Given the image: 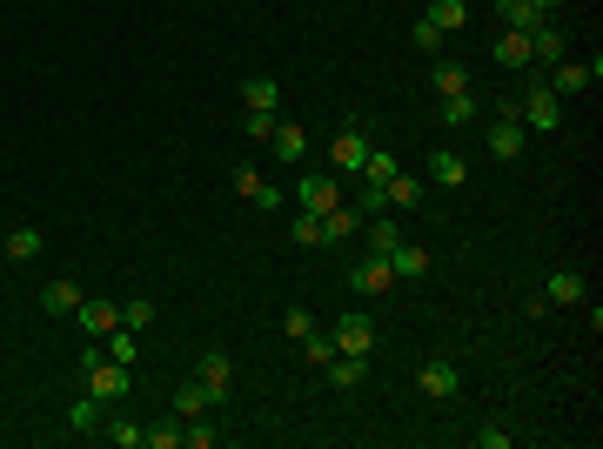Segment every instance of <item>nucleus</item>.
<instances>
[{
    "label": "nucleus",
    "mask_w": 603,
    "mask_h": 449,
    "mask_svg": "<svg viewBox=\"0 0 603 449\" xmlns=\"http://www.w3.org/2000/svg\"><path fill=\"white\" fill-rule=\"evenodd\" d=\"M523 148H530V128L516 121V101H503V108H496V121H490V155L496 161H516Z\"/></svg>",
    "instance_id": "nucleus-4"
},
{
    "label": "nucleus",
    "mask_w": 603,
    "mask_h": 449,
    "mask_svg": "<svg viewBox=\"0 0 603 449\" xmlns=\"http://www.w3.org/2000/svg\"><path fill=\"white\" fill-rule=\"evenodd\" d=\"M289 235H295V248H322V215H309V208H302V215L289 222Z\"/></svg>",
    "instance_id": "nucleus-33"
},
{
    "label": "nucleus",
    "mask_w": 603,
    "mask_h": 449,
    "mask_svg": "<svg viewBox=\"0 0 603 449\" xmlns=\"http://www.w3.org/2000/svg\"><path fill=\"white\" fill-rule=\"evenodd\" d=\"M476 114H483V101H476V94H449V101H443V121H449V128H463V121H476Z\"/></svg>",
    "instance_id": "nucleus-31"
},
{
    "label": "nucleus",
    "mask_w": 603,
    "mask_h": 449,
    "mask_svg": "<svg viewBox=\"0 0 603 449\" xmlns=\"http://www.w3.org/2000/svg\"><path fill=\"white\" fill-rule=\"evenodd\" d=\"M496 61H503V68H530V34L503 27V34H496Z\"/></svg>",
    "instance_id": "nucleus-24"
},
{
    "label": "nucleus",
    "mask_w": 603,
    "mask_h": 449,
    "mask_svg": "<svg viewBox=\"0 0 603 449\" xmlns=\"http://www.w3.org/2000/svg\"><path fill=\"white\" fill-rule=\"evenodd\" d=\"M322 376H329L335 389H356V382L369 376V356H342V349H335V356L322 362Z\"/></svg>",
    "instance_id": "nucleus-18"
},
{
    "label": "nucleus",
    "mask_w": 603,
    "mask_h": 449,
    "mask_svg": "<svg viewBox=\"0 0 603 449\" xmlns=\"http://www.w3.org/2000/svg\"><path fill=\"white\" fill-rule=\"evenodd\" d=\"M81 382H88L94 403L108 409V403H121V396H128V382H134V376L121 369V362H108V356H101V349L88 342V356H81Z\"/></svg>",
    "instance_id": "nucleus-1"
},
{
    "label": "nucleus",
    "mask_w": 603,
    "mask_h": 449,
    "mask_svg": "<svg viewBox=\"0 0 603 449\" xmlns=\"http://www.w3.org/2000/svg\"><path fill=\"white\" fill-rule=\"evenodd\" d=\"M108 443L114 449H141V443H148V423H134V416H108Z\"/></svg>",
    "instance_id": "nucleus-29"
},
{
    "label": "nucleus",
    "mask_w": 603,
    "mask_h": 449,
    "mask_svg": "<svg viewBox=\"0 0 603 449\" xmlns=\"http://www.w3.org/2000/svg\"><path fill=\"white\" fill-rule=\"evenodd\" d=\"M268 141H275V155H282V161H302V155H309V135H302L295 121H275V135H268Z\"/></svg>",
    "instance_id": "nucleus-25"
},
{
    "label": "nucleus",
    "mask_w": 603,
    "mask_h": 449,
    "mask_svg": "<svg viewBox=\"0 0 603 449\" xmlns=\"http://www.w3.org/2000/svg\"><path fill=\"white\" fill-rule=\"evenodd\" d=\"M429 181H436V188H463V181H469V161L443 148V155H429Z\"/></svg>",
    "instance_id": "nucleus-22"
},
{
    "label": "nucleus",
    "mask_w": 603,
    "mask_h": 449,
    "mask_svg": "<svg viewBox=\"0 0 603 449\" xmlns=\"http://www.w3.org/2000/svg\"><path fill=\"white\" fill-rule=\"evenodd\" d=\"M563 54H570V41H563V27L536 21V27H530V68H557Z\"/></svg>",
    "instance_id": "nucleus-11"
},
{
    "label": "nucleus",
    "mask_w": 603,
    "mask_h": 449,
    "mask_svg": "<svg viewBox=\"0 0 603 449\" xmlns=\"http://www.w3.org/2000/svg\"><path fill=\"white\" fill-rule=\"evenodd\" d=\"M329 356H335V336H329V329H309V336H302V362H309V369H322Z\"/></svg>",
    "instance_id": "nucleus-32"
},
{
    "label": "nucleus",
    "mask_w": 603,
    "mask_h": 449,
    "mask_svg": "<svg viewBox=\"0 0 603 449\" xmlns=\"http://www.w3.org/2000/svg\"><path fill=\"white\" fill-rule=\"evenodd\" d=\"M248 135L268 141V135H275V114H255V108H248Z\"/></svg>",
    "instance_id": "nucleus-44"
},
{
    "label": "nucleus",
    "mask_w": 603,
    "mask_h": 449,
    "mask_svg": "<svg viewBox=\"0 0 603 449\" xmlns=\"http://www.w3.org/2000/svg\"><path fill=\"white\" fill-rule=\"evenodd\" d=\"M41 309H47V315H74V309H81V282L54 275V282L41 289Z\"/></svg>",
    "instance_id": "nucleus-19"
},
{
    "label": "nucleus",
    "mask_w": 603,
    "mask_h": 449,
    "mask_svg": "<svg viewBox=\"0 0 603 449\" xmlns=\"http://www.w3.org/2000/svg\"><path fill=\"white\" fill-rule=\"evenodd\" d=\"M510 443H516V436H510V429H496V423L476 429V449H510Z\"/></svg>",
    "instance_id": "nucleus-42"
},
{
    "label": "nucleus",
    "mask_w": 603,
    "mask_h": 449,
    "mask_svg": "<svg viewBox=\"0 0 603 449\" xmlns=\"http://www.w3.org/2000/svg\"><path fill=\"white\" fill-rule=\"evenodd\" d=\"M356 208H362V215H389V195H382V181H362V188H356Z\"/></svg>",
    "instance_id": "nucleus-38"
},
{
    "label": "nucleus",
    "mask_w": 603,
    "mask_h": 449,
    "mask_svg": "<svg viewBox=\"0 0 603 449\" xmlns=\"http://www.w3.org/2000/svg\"><path fill=\"white\" fill-rule=\"evenodd\" d=\"M282 329H289V336L302 342V336H309V329H315V309H302V302H295V309L282 315Z\"/></svg>",
    "instance_id": "nucleus-40"
},
{
    "label": "nucleus",
    "mask_w": 603,
    "mask_h": 449,
    "mask_svg": "<svg viewBox=\"0 0 603 449\" xmlns=\"http://www.w3.org/2000/svg\"><path fill=\"white\" fill-rule=\"evenodd\" d=\"M141 449H181V416H168V423H148V443Z\"/></svg>",
    "instance_id": "nucleus-34"
},
{
    "label": "nucleus",
    "mask_w": 603,
    "mask_h": 449,
    "mask_svg": "<svg viewBox=\"0 0 603 449\" xmlns=\"http://www.w3.org/2000/svg\"><path fill=\"white\" fill-rule=\"evenodd\" d=\"M402 242V222L396 215H369V255H389Z\"/></svg>",
    "instance_id": "nucleus-27"
},
{
    "label": "nucleus",
    "mask_w": 603,
    "mask_h": 449,
    "mask_svg": "<svg viewBox=\"0 0 603 449\" xmlns=\"http://www.w3.org/2000/svg\"><path fill=\"white\" fill-rule=\"evenodd\" d=\"M7 262H34V255H41V228H7Z\"/></svg>",
    "instance_id": "nucleus-28"
},
{
    "label": "nucleus",
    "mask_w": 603,
    "mask_h": 449,
    "mask_svg": "<svg viewBox=\"0 0 603 449\" xmlns=\"http://www.w3.org/2000/svg\"><path fill=\"white\" fill-rule=\"evenodd\" d=\"M235 195H242V202H255L262 215H268V208H282V188H275V181H262L255 168H235Z\"/></svg>",
    "instance_id": "nucleus-15"
},
{
    "label": "nucleus",
    "mask_w": 603,
    "mask_h": 449,
    "mask_svg": "<svg viewBox=\"0 0 603 449\" xmlns=\"http://www.w3.org/2000/svg\"><path fill=\"white\" fill-rule=\"evenodd\" d=\"M67 423H74V429H94V423H101V403H94V396H81V403L67 409Z\"/></svg>",
    "instance_id": "nucleus-41"
},
{
    "label": "nucleus",
    "mask_w": 603,
    "mask_h": 449,
    "mask_svg": "<svg viewBox=\"0 0 603 449\" xmlns=\"http://www.w3.org/2000/svg\"><path fill=\"white\" fill-rule=\"evenodd\" d=\"M349 289H356V295H389V289H396V269H389V255H362L356 269H349Z\"/></svg>",
    "instance_id": "nucleus-9"
},
{
    "label": "nucleus",
    "mask_w": 603,
    "mask_h": 449,
    "mask_svg": "<svg viewBox=\"0 0 603 449\" xmlns=\"http://www.w3.org/2000/svg\"><path fill=\"white\" fill-rule=\"evenodd\" d=\"M389 269H396V282H416V275H429V248L402 235V242L389 248Z\"/></svg>",
    "instance_id": "nucleus-17"
},
{
    "label": "nucleus",
    "mask_w": 603,
    "mask_h": 449,
    "mask_svg": "<svg viewBox=\"0 0 603 449\" xmlns=\"http://www.w3.org/2000/svg\"><path fill=\"white\" fill-rule=\"evenodd\" d=\"M382 195H389V215H416V208H423V195H429V188H423V181H416V175H402V168H396V175L382 181Z\"/></svg>",
    "instance_id": "nucleus-12"
},
{
    "label": "nucleus",
    "mask_w": 603,
    "mask_h": 449,
    "mask_svg": "<svg viewBox=\"0 0 603 449\" xmlns=\"http://www.w3.org/2000/svg\"><path fill=\"white\" fill-rule=\"evenodd\" d=\"M362 222H369V215H362L356 202H335L329 215H322V248H329V242H349V235H356Z\"/></svg>",
    "instance_id": "nucleus-16"
},
{
    "label": "nucleus",
    "mask_w": 603,
    "mask_h": 449,
    "mask_svg": "<svg viewBox=\"0 0 603 449\" xmlns=\"http://www.w3.org/2000/svg\"><path fill=\"white\" fill-rule=\"evenodd\" d=\"M329 336H335L342 356H376V322H369V315H342Z\"/></svg>",
    "instance_id": "nucleus-8"
},
{
    "label": "nucleus",
    "mask_w": 603,
    "mask_h": 449,
    "mask_svg": "<svg viewBox=\"0 0 603 449\" xmlns=\"http://www.w3.org/2000/svg\"><path fill=\"white\" fill-rule=\"evenodd\" d=\"M396 168H402V161L389 155V148H369V161H362V181H389Z\"/></svg>",
    "instance_id": "nucleus-35"
},
{
    "label": "nucleus",
    "mask_w": 603,
    "mask_h": 449,
    "mask_svg": "<svg viewBox=\"0 0 603 449\" xmlns=\"http://www.w3.org/2000/svg\"><path fill=\"white\" fill-rule=\"evenodd\" d=\"M583 302V275L577 269H550V282H543V309H577Z\"/></svg>",
    "instance_id": "nucleus-14"
},
{
    "label": "nucleus",
    "mask_w": 603,
    "mask_h": 449,
    "mask_svg": "<svg viewBox=\"0 0 603 449\" xmlns=\"http://www.w3.org/2000/svg\"><path fill=\"white\" fill-rule=\"evenodd\" d=\"M108 362L134 369V329H108Z\"/></svg>",
    "instance_id": "nucleus-37"
},
{
    "label": "nucleus",
    "mask_w": 603,
    "mask_h": 449,
    "mask_svg": "<svg viewBox=\"0 0 603 449\" xmlns=\"http://www.w3.org/2000/svg\"><path fill=\"white\" fill-rule=\"evenodd\" d=\"M195 382H201V389H208V403L222 409V403H228V389H235V362H228L222 349H208V356L195 362Z\"/></svg>",
    "instance_id": "nucleus-7"
},
{
    "label": "nucleus",
    "mask_w": 603,
    "mask_h": 449,
    "mask_svg": "<svg viewBox=\"0 0 603 449\" xmlns=\"http://www.w3.org/2000/svg\"><path fill=\"white\" fill-rule=\"evenodd\" d=\"M416 389H423L429 403H449V396L463 389V369H456V362H449V356H429L423 369H416Z\"/></svg>",
    "instance_id": "nucleus-5"
},
{
    "label": "nucleus",
    "mask_w": 603,
    "mask_h": 449,
    "mask_svg": "<svg viewBox=\"0 0 603 449\" xmlns=\"http://www.w3.org/2000/svg\"><path fill=\"white\" fill-rule=\"evenodd\" d=\"M148 322H155V302H121V329H134V336H141Z\"/></svg>",
    "instance_id": "nucleus-39"
},
{
    "label": "nucleus",
    "mask_w": 603,
    "mask_h": 449,
    "mask_svg": "<svg viewBox=\"0 0 603 449\" xmlns=\"http://www.w3.org/2000/svg\"><path fill=\"white\" fill-rule=\"evenodd\" d=\"M74 322L88 329V342H101L108 329H121V302H88V295H81V309H74Z\"/></svg>",
    "instance_id": "nucleus-13"
},
{
    "label": "nucleus",
    "mask_w": 603,
    "mask_h": 449,
    "mask_svg": "<svg viewBox=\"0 0 603 449\" xmlns=\"http://www.w3.org/2000/svg\"><path fill=\"white\" fill-rule=\"evenodd\" d=\"M516 121H523L530 135H557L563 128V101L550 94V81H530V94L516 101Z\"/></svg>",
    "instance_id": "nucleus-2"
},
{
    "label": "nucleus",
    "mask_w": 603,
    "mask_h": 449,
    "mask_svg": "<svg viewBox=\"0 0 603 449\" xmlns=\"http://www.w3.org/2000/svg\"><path fill=\"white\" fill-rule=\"evenodd\" d=\"M181 443H188V449H215V416H195V423H181Z\"/></svg>",
    "instance_id": "nucleus-36"
},
{
    "label": "nucleus",
    "mask_w": 603,
    "mask_h": 449,
    "mask_svg": "<svg viewBox=\"0 0 603 449\" xmlns=\"http://www.w3.org/2000/svg\"><path fill=\"white\" fill-rule=\"evenodd\" d=\"M436 34H463V21H469V0H429V14H423Z\"/></svg>",
    "instance_id": "nucleus-20"
},
{
    "label": "nucleus",
    "mask_w": 603,
    "mask_h": 449,
    "mask_svg": "<svg viewBox=\"0 0 603 449\" xmlns=\"http://www.w3.org/2000/svg\"><path fill=\"white\" fill-rule=\"evenodd\" d=\"M369 148H376V141H369V128H362V121H342V135L329 141V168H335V175H362Z\"/></svg>",
    "instance_id": "nucleus-3"
},
{
    "label": "nucleus",
    "mask_w": 603,
    "mask_h": 449,
    "mask_svg": "<svg viewBox=\"0 0 603 449\" xmlns=\"http://www.w3.org/2000/svg\"><path fill=\"white\" fill-rule=\"evenodd\" d=\"M597 74H603L597 54H590V61H557V68H550V94H557V101H577V94L590 88Z\"/></svg>",
    "instance_id": "nucleus-6"
},
{
    "label": "nucleus",
    "mask_w": 603,
    "mask_h": 449,
    "mask_svg": "<svg viewBox=\"0 0 603 449\" xmlns=\"http://www.w3.org/2000/svg\"><path fill=\"white\" fill-rule=\"evenodd\" d=\"M530 7H536V14H550V7H563V0H530Z\"/></svg>",
    "instance_id": "nucleus-45"
},
{
    "label": "nucleus",
    "mask_w": 603,
    "mask_h": 449,
    "mask_svg": "<svg viewBox=\"0 0 603 449\" xmlns=\"http://www.w3.org/2000/svg\"><path fill=\"white\" fill-rule=\"evenodd\" d=\"M496 14H503V27H516V34H530V27L543 21V14H536L530 0H496Z\"/></svg>",
    "instance_id": "nucleus-30"
},
{
    "label": "nucleus",
    "mask_w": 603,
    "mask_h": 449,
    "mask_svg": "<svg viewBox=\"0 0 603 449\" xmlns=\"http://www.w3.org/2000/svg\"><path fill=\"white\" fill-rule=\"evenodd\" d=\"M295 202L309 208V215H329V208L342 202V181H335V175H302V181H295Z\"/></svg>",
    "instance_id": "nucleus-10"
},
{
    "label": "nucleus",
    "mask_w": 603,
    "mask_h": 449,
    "mask_svg": "<svg viewBox=\"0 0 603 449\" xmlns=\"http://www.w3.org/2000/svg\"><path fill=\"white\" fill-rule=\"evenodd\" d=\"M242 101L255 114H275V101H282V94H275V81H268V74H248V81H242Z\"/></svg>",
    "instance_id": "nucleus-26"
},
{
    "label": "nucleus",
    "mask_w": 603,
    "mask_h": 449,
    "mask_svg": "<svg viewBox=\"0 0 603 449\" xmlns=\"http://www.w3.org/2000/svg\"><path fill=\"white\" fill-rule=\"evenodd\" d=\"M208 409H215V403H208V389L188 376V382L175 389V416H181V423H195V416H208Z\"/></svg>",
    "instance_id": "nucleus-23"
},
{
    "label": "nucleus",
    "mask_w": 603,
    "mask_h": 449,
    "mask_svg": "<svg viewBox=\"0 0 603 449\" xmlns=\"http://www.w3.org/2000/svg\"><path fill=\"white\" fill-rule=\"evenodd\" d=\"M416 47H423V54H443V47H449V34H436L429 21H416Z\"/></svg>",
    "instance_id": "nucleus-43"
},
{
    "label": "nucleus",
    "mask_w": 603,
    "mask_h": 449,
    "mask_svg": "<svg viewBox=\"0 0 603 449\" xmlns=\"http://www.w3.org/2000/svg\"><path fill=\"white\" fill-rule=\"evenodd\" d=\"M429 88H436V94H443V101H449V94H463V88H469V68H463V61H449V54H443V61L429 68Z\"/></svg>",
    "instance_id": "nucleus-21"
}]
</instances>
